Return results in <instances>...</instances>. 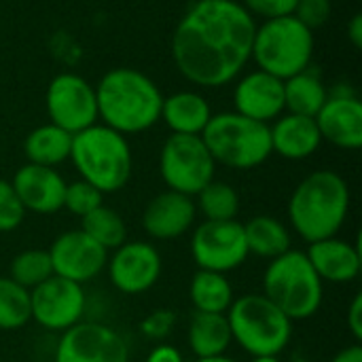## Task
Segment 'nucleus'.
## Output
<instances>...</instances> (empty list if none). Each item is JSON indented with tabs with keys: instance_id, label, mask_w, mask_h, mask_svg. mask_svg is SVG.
I'll return each mask as SVG.
<instances>
[{
	"instance_id": "34",
	"label": "nucleus",
	"mask_w": 362,
	"mask_h": 362,
	"mask_svg": "<svg viewBox=\"0 0 362 362\" xmlns=\"http://www.w3.org/2000/svg\"><path fill=\"white\" fill-rule=\"evenodd\" d=\"M176 314L172 310H153L148 316H144V320L140 322V333L148 339V341H163L174 325H176Z\"/></svg>"
},
{
	"instance_id": "6",
	"label": "nucleus",
	"mask_w": 362,
	"mask_h": 362,
	"mask_svg": "<svg viewBox=\"0 0 362 362\" xmlns=\"http://www.w3.org/2000/svg\"><path fill=\"white\" fill-rule=\"evenodd\" d=\"M225 316L231 329V339L252 358L280 356L291 344L293 320L263 293L233 299Z\"/></svg>"
},
{
	"instance_id": "25",
	"label": "nucleus",
	"mask_w": 362,
	"mask_h": 362,
	"mask_svg": "<svg viewBox=\"0 0 362 362\" xmlns=\"http://www.w3.org/2000/svg\"><path fill=\"white\" fill-rule=\"evenodd\" d=\"M244 238L248 255L267 261L291 250V231L274 216H252L248 223H244Z\"/></svg>"
},
{
	"instance_id": "17",
	"label": "nucleus",
	"mask_w": 362,
	"mask_h": 362,
	"mask_svg": "<svg viewBox=\"0 0 362 362\" xmlns=\"http://www.w3.org/2000/svg\"><path fill=\"white\" fill-rule=\"evenodd\" d=\"M314 119L320 138L333 146L346 151H356L362 146V104L352 91L329 95Z\"/></svg>"
},
{
	"instance_id": "4",
	"label": "nucleus",
	"mask_w": 362,
	"mask_h": 362,
	"mask_svg": "<svg viewBox=\"0 0 362 362\" xmlns=\"http://www.w3.org/2000/svg\"><path fill=\"white\" fill-rule=\"evenodd\" d=\"M70 159L81 180L93 185L102 193L121 191L132 176V151L123 134L91 125L72 136Z\"/></svg>"
},
{
	"instance_id": "32",
	"label": "nucleus",
	"mask_w": 362,
	"mask_h": 362,
	"mask_svg": "<svg viewBox=\"0 0 362 362\" xmlns=\"http://www.w3.org/2000/svg\"><path fill=\"white\" fill-rule=\"evenodd\" d=\"M104 204V193L98 191L93 185L85 182V180H74L70 185H66V193H64V210H68L72 216H87L89 212H93L95 208H100Z\"/></svg>"
},
{
	"instance_id": "9",
	"label": "nucleus",
	"mask_w": 362,
	"mask_h": 362,
	"mask_svg": "<svg viewBox=\"0 0 362 362\" xmlns=\"http://www.w3.org/2000/svg\"><path fill=\"white\" fill-rule=\"evenodd\" d=\"M214 165L202 136L172 134L159 155V172L168 189L189 197L214 180Z\"/></svg>"
},
{
	"instance_id": "19",
	"label": "nucleus",
	"mask_w": 362,
	"mask_h": 362,
	"mask_svg": "<svg viewBox=\"0 0 362 362\" xmlns=\"http://www.w3.org/2000/svg\"><path fill=\"white\" fill-rule=\"evenodd\" d=\"M235 112L267 123L284 110V81L263 70L244 76L233 93Z\"/></svg>"
},
{
	"instance_id": "38",
	"label": "nucleus",
	"mask_w": 362,
	"mask_h": 362,
	"mask_svg": "<svg viewBox=\"0 0 362 362\" xmlns=\"http://www.w3.org/2000/svg\"><path fill=\"white\" fill-rule=\"evenodd\" d=\"M144 362H185V358H182L180 350H176L174 346L159 344V346H155L148 352V356H146Z\"/></svg>"
},
{
	"instance_id": "23",
	"label": "nucleus",
	"mask_w": 362,
	"mask_h": 362,
	"mask_svg": "<svg viewBox=\"0 0 362 362\" xmlns=\"http://www.w3.org/2000/svg\"><path fill=\"white\" fill-rule=\"evenodd\" d=\"M212 112L210 104L193 91H180L161 102V117L172 134H189L199 136L208 125Z\"/></svg>"
},
{
	"instance_id": "36",
	"label": "nucleus",
	"mask_w": 362,
	"mask_h": 362,
	"mask_svg": "<svg viewBox=\"0 0 362 362\" xmlns=\"http://www.w3.org/2000/svg\"><path fill=\"white\" fill-rule=\"evenodd\" d=\"M297 0H244V8L250 15H261L265 19H278L293 15Z\"/></svg>"
},
{
	"instance_id": "3",
	"label": "nucleus",
	"mask_w": 362,
	"mask_h": 362,
	"mask_svg": "<svg viewBox=\"0 0 362 362\" xmlns=\"http://www.w3.org/2000/svg\"><path fill=\"white\" fill-rule=\"evenodd\" d=\"M98 117L119 134H140L161 117L163 95L157 85L138 70L117 68L102 76L98 89Z\"/></svg>"
},
{
	"instance_id": "8",
	"label": "nucleus",
	"mask_w": 362,
	"mask_h": 362,
	"mask_svg": "<svg viewBox=\"0 0 362 362\" xmlns=\"http://www.w3.org/2000/svg\"><path fill=\"white\" fill-rule=\"evenodd\" d=\"M312 51V30H308L293 15H286L265 19V23L255 30L250 57H255L263 72L286 81L310 66Z\"/></svg>"
},
{
	"instance_id": "2",
	"label": "nucleus",
	"mask_w": 362,
	"mask_h": 362,
	"mask_svg": "<svg viewBox=\"0 0 362 362\" xmlns=\"http://www.w3.org/2000/svg\"><path fill=\"white\" fill-rule=\"evenodd\" d=\"M350 210V187L331 170L308 174L288 199V223L308 244L335 238Z\"/></svg>"
},
{
	"instance_id": "26",
	"label": "nucleus",
	"mask_w": 362,
	"mask_h": 362,
	"mask_svg": "<svg viewBox=\"0 0 362 362\" xmlns=\"http://www.w3.org/2000/svg\"><path fill=\"white\" fill-rule=\"evenodd\" d=\"M327 98L329 91L318 72H310L305 68L284 81V108H288L291 115L314 119L325 106Z\"/></svg>"
},
{
	"instance_id": "21",
	"label": "nucleus",
	"mask_w": 362,
	"mask_h": 362,
	"mask_svg": "<svg viewBox=\"0 0 362 362\" xmlns=\"http://www.w3.org/2000/svg\"><path fill=\"white\" fill-rule=\"evenodd\" d=\"M272 136V153H278L284 159H305L314 155L322 142L316 119L301 115H286L278 119L274 127H269Z\"/></svg>"
},
{
	"instance_id": "22",
	"label": "nucleus",
	"mask_w": 362,
	"mask_h": 362,
	"mask_svg": "<svg viewBox=\"0 0 362 362\" xmlns=\"http://www.w3.org/2000/svg\"><path fill=\"white\" fill-rule=\"evenodd\" d=\"M187 344L197 358H216L225 356L231 339V329L225 314H206L193 312L187 329Z\"/></svg>"
},
{
	"instance_id": "16",
	"label": "nucleus",
	"mask_w": 362,
	"mask_h": 362,
	"mask_svg": "<svg viewBox=\"0 0 362 362\" xmlns=\"http://www.w3.org/2000/svg\"><path fill=\"white\" fill-rule=\"evenodd\" d=\"M11 185L25 212L49 216L64 210V193L68 182L55 168L25 163L15 172Z\"/></svg>"
},
{
	"instance_id": "40",
	"label": "nucleus",
	"mask_w": 362,
	"mask_h": 362,
	"mask_svg": "<svg viewBox=\"0 0 362 362\" xmlns=\"http://www.w3.org/2000/svg\"><path fill=\"white\" fill-rule=\"evenodd\" d=\"M331 362H362L361 344H354V346L344 348L341 352H337V354H335V358H333Z\"/></svg>"
},
{
	"instance_id": "24",
	"label": "nucleus",
	"mask_w": 362,
	"mask_h": 362,
	"mask_svg": "<svg viewBox=\"0 0 362 362\" xmlns=\"http://www.w3.org/2000/svg\"><path fill=\"white\" fill-rule=\"evenodd\" d=\"M72 148V134L64 132L62 127L47 123L36 129H32L23 142V153L28 157V163L55 168L70 159Z\"/></svg>"
},
{
	"instance_id": "5",
	"label": "nucleus",
	"mask_w": 362,
	"mask_h": 362,
	"mask_svg": "<svg viewBox=\"0 0 362 362\" xmlns=\"http://www.w3.org/2000/svg\"><path fill=\"white\" fill-rule=\"evenodd\" d=\"M325 282L303 250H288L269 261L263 274V295L293 322L312 318L322 305Z\"/></svg>"
},
{
	"instance_id": "27",
	"label": "nucleus",
	"mask_w": 362,
	"mask_h": 362,
	"mask_svg": "<svg viewBox=\"0 0 362 362\" xmlns=\"http://www.w3.org/2000/svg\"><path fill=\"white\" fill-rule=\"evenodd\" d=\"M189 299L195 312L206 314H227L233 303V286L225 274L197 269L191 278Z\"/></svg>"
},
{
	"instance_id": "41",
	"label": "nucleus",
	"mask_w": 362,
	"mask_h": 362,
	"mask_svg": "<svg viewBox=\"0 0 362 362\" xmlns=\"http://www.w3.org/2000/svg\"><path fill=\"white\" fill-rule=\"evenodd\" d=\"M195 362H235L233 358H229L227 354L225 356H216V358H197Z\"/></svg>"
},
{
	"instance_id": "14",
	"label": "nucleus",
	"mask_w": 362,
	"mask_h": 362,
	"mask_svg": "<svg viewBox=\"0 0 362 362\" xmlns=\"http://www.w3.org/2000/svg\"><path fill=\"white\" fill-rule=\"evenodd\" d=\"M53 274L76 284L98 278L108 263V250L93 242L83 229L64 231L49 248Z\"/></svg>"
},
{
	"instance_id": "7",
	"label": "nucleus",
	"mask_w": 362,
	"mask_h": 362,
	"mask_svg": "<svg viewBox=\"0 0 362 362\" xmlns=\"http://www.w3.org/2000/svg\"><path fill=\"white\" fill-rule=\"evenodd\" d=\"M214 163L233 170H250L272 155L269 125L240 112L212 115L199 134Z\"/></svg>"
},
{
	"instance_id": "13",
	"label": "nucleus",
	"mask_w": 362,
	"mask_h": 362,
	"mask_svg": "<svg viewBox=\"0 0 362 362\" xmlns=\"http://www.w3.org/2000/svg\"><path fill=\"white\" fill-rule=\"evenodd\" d=\"M129 348L110 327L100 322H78L62 333L55 362H127Z\"/></svg>"
},
{
	"instance_id": "20",
	"label": "nucleus",
	"mask_w": 362,
	"mask_h": 362,
	"mask_svg": "<svg viewBox=\"0 0 362 362\" xmlns=\"http://www.w3.org/2000/svg\"><path fill=\"white\" fill-rule=\"evenodd\" d=\"M305 255L322 282L348 284L361 276V248L348 240H339L337 235L310 244Z\"/></svg>"
},
{
	"instance_id": "31",
	"label": "nucleus",
	"mask_w": 362,
	"mask_h": 362,
	"mask_svg": "<svg viewBox=\"0 0 362 362\" xmlns=\"http://www.w3.org/2000/svg\"><path fill=\"white\" fill-rule=\"evenodd\" d=\"M51 276H55V274H53L49 250L30 248V250H23V252L15 255L13 261H11L8 278L13 282H17L19 286H23L25 291L36 288L38 284H42Z\"/></svg>"
},
{
	"instance_id": "29",
	"label": "nucleus",
	"mask_w": 362,
	"mask_h": 362,
	"mask_svg": "<svg viewBox=\"0 0 362 362\" xmlns=\"http://www.w3.org/2000/svg\"><path fill=\"white\" fill-rule=\"evenodd\" d=\"M195 208L206 221H235L240 212V195L227 182H208L197 195Z\"/></svg>"
},
{
	"instance_id": "1",
	"label": "nucleus",
	"mask_w": 362,
	"mask_h": 362,
	"mask_svg": "<svg viewBox=\"0 0 362 362\" xmlns=\"http://www.w3.org/2000/svg\"><path fill=\"white\" fill-rule=\"evenodd\" d=\"M255 19L235 0H197L176 25L172 55L189 81L221 87L250 59Z\"/></svg>"
},
{
	"instance_id": "39",
	"label": "nucleus",
	"mask_w": 362,
	"mask_h": 362,
	"mask_svg": "<svg viewBox=\"0 0 362 362\" xmlns=\"http://www.w3.org/2000/svg\"><path fill=\"white\" fill-rule=\"evenodd\" d=\"M348 38L354 49L362 47V15H354L348 23Z\"/></svg>"
},
{
	"instance_id": "15",
	"label": "nucleus",
	"mask_w": 362,
	"mask_h": 362,
	"mask_svg": "<svg viewBox=\"0 0 362 362\" xmlns=\"http://www.w3.org/2000/svg\"><path fill=\"white\" fill-rule=\"evenodd\" d=\"M112 286L123 295H142L151 291L161 276V255L153 244L125 242L106 263Z\"/></svg>"
},
{
	"instance_id": "37",
	"label": "nucleus",
	"mask_w": 362,
	"mask_h": 362,
	"mask_svg": "<svg viewBox=\"0 0 362 362\" xmlns=\"http://www.w3.org/2000/svg\"><path fill=\"white\" fill-rule=\"evenodd\" d=\"M346 322H348V329H350L352 337L356 339V344H361L362 341V295H356V297L352 299V303H350V308H348V318H346Z\"/></svg>"
},
{
	"instance_id": "28",
	"label": "nucleus",
	"mask_w": 362,
	"mask_h": 362,
	"mask_svg": "<svg viewBox=\"0 0 362 362\" xmlns=\"http://www.w3.org/2000/svg\"><path fill=\"white\" fill-rule=\"evenodd\" d=\"M81 229L104 250H117L127 242V227L123 216L104 204L81 218Z\"/></svg>"
},
{
	"instance_id": "42",
	"label": "nucleus",
	"mask_w": 362,
	"mask_h": 362,
	"mask_svg": "<svg viewBox=\"0 0 362 362\" xmlns=\"http://www.w3.org/2000/svg\"><path fill=\"white\" fill-rule=\"evenodd\" d=\"M250 362H282L278 356H255Z\"/></svg>"
},
{
	"instance_id": "10",
	"label": "nucleus",
	"mask_w": 362,
	"mask_h": 362,
	"mask_svg": "<svg viewBox=\"0 0 362 362\" xmlns=\"http://www.w3.org/2000/svg\"><path fill=\"white\" fill-rule=\"evenodd\" d=\"M191 255L199 269L227 276L248 259L244 225L240 221H204L193 231Z\"/></svg>"
},
{
	"instance_id": "30",
	"label": "nucleus",
	"mask_w": 362,
	"mask_h": 362,
	"mask_svg": "<svg viewBox=\"0 0 362 362\" xmlns=\"http://www.w3.org/2000/svg\"><path fill=\"white\" fill-rule=\"evenodd\" d=\"M30 320V291L0 276V331L23 329Z\"/></svg>"
},
{
	"instance_id": "33",
	"label": "nucleus",
	"mask_w": 362,
	"mask_h": 362,
	"mask_svg": "<svg viewBox=\"0 0 362 362\" xmlns=\"http://www.w3.org/2000/svg\"><path fill=\"white\" fill-rule=\"evenodd\" d=\"M25 218V210L11 182L0 178V233L15 231Z\"/></svg>"
},
{
	"instance_id": "11",
	"label": "nucleus",
	"mask_w": 362,
	"mask_h": 362,
	"mask_svg": "<svg viewBox=\"0 0 362 362\" xmlns=\"http://www.w3.org/2000/svg\"><path fill=\"white\" fill-rule=\"evenodd\" d=\"M85 291L83 284L70 282L59 276H51L42 284L30 291V314L32 320L53 333H64L78 325L85 314Z\"/></svg>"
},
{
	"instance_id": "12",
	"label": "nucleus",
	"mask_w": 362,
	"mask_h": 362,
	"mask_svg": "<svg viewBox=\"0 0 362 362\" xmlns=\"http://www.w3.org/2000/svg\"><path fill=\"white\" fill-rule=\"evenodd\" d=\"M47 112L53 125L74 136L98 121L95 89L76 74H57L47 89Z\"/></svg>"
},
{
	"instance_id": "35",
	"label": "nucleus",
	"mask_w": 362,
	"mask_h": 362,
	"mask_svg": "<svg viewBox=\"0 0 362 362\" xmlns=\"http://www.w3.org/2000/svg\"><path fill=\"white\" fill-rule=\"evenodd\" d=\"M293 17L301 21L308 30L320 28L331 17V2L329 0H297Z\"/></svg>"
},
{
	"instance_id": "18",
	"label": "nucleus",
	"mask_w": 362,
	"mask_h": 362,
	"mask_svg": "<svg viewBox=\"0 0 362 362\" xmlns=\"http://www.w3.org/2000/svg\"><path fill=\"white\" fill-rule=\"evenodd\" d=\"M195 216L197 208L193 197L168 189L146 204L142 212V227L148 238L165 242L185 235L193 227Z\"/></svg>"
}]
</instances>
